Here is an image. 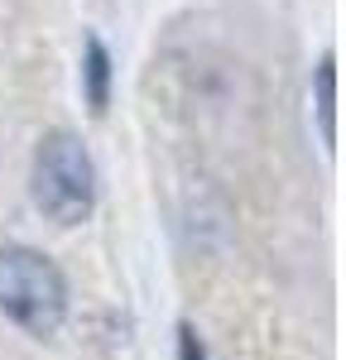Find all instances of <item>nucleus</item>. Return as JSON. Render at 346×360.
I'll return each mask as SVG.
<instances>
[{
    "label": "nucleus",
    "instance_id": "1",
    "mask_svg": "<svg viewBox=\"0 0 346 360\" xmlns=\"http://www.w3.org/2000/svg\"><path fill=\"white\" fill-rule=\"evenodd\" d=\"M34 207L53 226H82L96 207V164L86 154L82 135L72 130H49L34 144V168H29Z\"/></svg>",
    "mask_w": 346,
    "mask_h": 360
},
{
    "label": "nucleus",
    "instance_id": "2",
    "mask_svg": "<svg viewBox=\"0 0 346 360\" xmlns=\"http://www.w3.org/2000/svg\"><path fill=\"white\" fill-rule=\"evenodd\" d=\"M0 312L34 336H53L68 317V278L44 250H0Z\"/></svg>",
    "mask_w": 346,
    "mask_h": 360
},
{
    "label": "nucleus",
    "instance_id": "3",
    "mask_svg": "<svg viewBox=\"0 0 346 360\" xmlns=\"http://www.w3.org/2000/svg\"><path fill=\"white\" fill-rule=\"evenodd\" d=\"M82 96L91 106V115H101L111 106V53L96 34H86L82 44Z\"/></svg>",
    "mask_w": 346,
    "mask_h": 360
},
{
    "label": "nucleus",
    "instance_id": "4",
    "mask_svg": "<svg viewBox=\"0 0 346 360\" xmlns=\"http://www.w3.org/2000/svg\"><path fill=\"white\" fill-rule=\"evenodd\" d=\"M313 101H317V135H322L327 154H332V144H337V58H332V53L317 58Z\"/></svg>",
    "mask_w": 346,
    "mask_h": 360
},
{
    "label": "nucleus",
    "instance_id": "5",
    "mask_svg": "<svg viewBox=\"0 0 346 360\" xmlns=\"http://www.w3.org/2000/svg\"><path fill=\"white\" fill-rule=\"evenodd\" d=\"M178 360H207V351H202V341H198V332L183 322L178 327Z\"/></svg>",
    "mask_w": 346,
    "mask_h": 360
}]
</instances>
